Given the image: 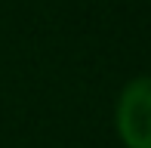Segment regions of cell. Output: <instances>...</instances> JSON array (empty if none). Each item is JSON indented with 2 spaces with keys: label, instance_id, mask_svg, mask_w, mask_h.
I'll return each mask as SVG.
<instances>
[{
  "label": "cell",
  "instance_id": "cell-1",
  "mask_svg": "<svg viewBox=\"0 0 151 148\" xmlns=\"http://www.w3.org/2000/svg\"><path fill=\"white\" fill-rule=\"evenodd\" d=\"M114 124L127 148H151V74L133 77L120 90Z\"/></svg>",
  "mask_w": 151,
  "mask_h": 148
}]
</instances>
